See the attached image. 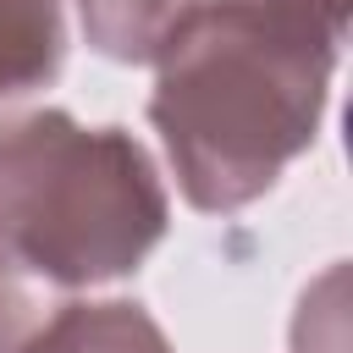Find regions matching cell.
Segmentation results:
<instances>
[{
    "instance_id": "cell-5",
    "label": "cell",
    "mask_w": 353,
    "mask_h": 353,
    "mask_svg": "<svg viewBox=\"0 0 353 353\" xmlns=\"http://www.w3.org/2000/svg\"><path fill=\"white\" fill-rule=\"evenodd\" d=\"M88 39L116 61H154L199 0H77Z\"/></svg>"
},
{
    "instance_id": "cell-4",
    "label": "cell",
    "mask_w": 353,
    "mask_h": 353,
    "mask_svg": "<svg viewBox=\"0 0 353 353\" xmlns=\"http://www.w3.org/2000/svg\"><path fill=\"white\" fill-rule=\"evenodd\" d=\"M61 66V6L0 0V99L50 83Z\"/></svg>"
},
{
    "instance_id": "cell-1",
    "label": "cell",
    "mask_w": 353,
    "mask_h": 353,
    "mask_svg": "<svg viewBox=\"0 0 353 353\" xmlns=\"http://www.w3.org/2000/svg\"><path fill=\"white\" fill-rule=\"evenodd\" d=\"M347 0H199L165 39L149 116L199 210L265 193L314 138Z\"/></svg>"
},
{
    "instance_id": "cell-2",
    "label": "cell",
    "mask_w": 353,
    "mask_h": 353,
    "mask_svg": "<svg viewBox=\"0 0 353 353\" xmlns=\"http://www.w3.org/2000/svg\"><path fill=\"white\" fill-rule=\"evenodd\" d=\"M165 232V193L121 127L61 110L0 127V353L66 292L132 270Z\"/></svg>"
},
{
    "instance_id": "cell-3",
    "label": "cell",
    "mask_w": 353,
    "mask_h": 353,
    "mask_svg": "<svg viewBox=\"0 0 353 353\" xmlns=\"http://www.w3.org/2000/svg\"><path fill=\"white\" fill-rule=\"evenodd\" d=\"M11 353H171L138 303H61Z\"/></svg>"
}]
</instances>
